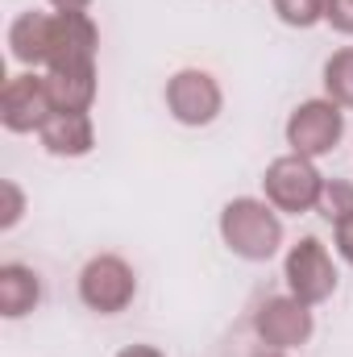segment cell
Returning <instances> with one entry per match:
<instances>
[{
    "label": "cell",
    "instance_id": "6da1fadb",
    "mask_svg": "<svg viewBox=\"0 0 353 357\" xmlns=\"http://www.w3.org/2000/svg\"><path fill=\"white\" fill-rule=\"evenodd\" d=\"M220 241L241 262H270L278 254V245H283L278 208H270L266 199H254V195L229 199L220 208Z\"/></svg>",
    "mask_w": 353,
    "mask_h": 357
},
{
    "label": "cell",
    "instance_id": "7a4b0ae2",
    "mask_svg": "<svg viewBox=\"0 0 353 357\" xmlns=\"http://www.w3.org/2000/svg\"><path fill=\"white\" fill-rule=\"evenodd\" d=\"M262 191L266 204L287 212V216H303V212H316L320 204V191H324V175L316 171L312 158L303 154H283L266 167L262 175Z\"/></svg>",
    "mask_w": 353,
    "mask_h": 357
},
{
    "label": "cell",
    "instance_id": "3957f363",
    "mask_svg": "<svg viewBox=\"0 0 353 357\" xmlns=\"http://www.w3.org/2000/svg\"><path fill=\"white\" fill-rule=\"evenodd\" d=\"M341 137H345V108L333 104L329 96L303 100L287 116V146H291V154H303L312 162L324 158V154H333Z\"/></svg>",
    "mask_w": 353,
    "mask_h": 357
},
{
    "label": "cell",
    "instance_id": "277c9868",
    "mask_svg": "<svg viewBox=\"0 0 353 357\" xmlns=\"http://www.w3.org/2000/svg\"><path fill=\"white\" fill-rule=\"evenodd\" d=\"M283 278H287V291H291L299 303H308V307H316V303L333 299V291H337V266H333V258H329L324 241H320V237H312V233H308V237H299V241L287 250Z\"/></svg>",
    "mask_w": 353,
    "mask_h": 357
},
{
    "label": "cell",
    "instance_id": "5b68a950",
    "mask_svg": "<svg viewBox=\"0 0 353 357\" xmlns=\"http://www.w3.org/2000/svg\"><path fill=\"white\" fill-rule=\"evenodd\" d=\"M133 295H137V274L117 254H96L88 266L80 270V299H84L88 312L117 316L133 303Z\"/></svg>",
    "mask_w": 353,
    "mask_h": 357
},
{
    "label": "cell",
    "instance_id": "8992f818",
    "mask_svg": "<svg viewBox=\"0 0 353 357\" xmlns=\"http://www.w3.org/2000/svg\"><path fill=\"white\" fill-rule=\"evenodd\" d=\"M220 104H225V91H220L212 71L183 67V71H175L167 79V112L175 116L179 125H187V129L212 125L220 116Z\"/></svg>",
    "mask_w": 353,
    "mask_h": 357
},
{
    "label": "cell",
    "instance_id": "52a82bcc",
    "mask_svg": "<svg viewBox=\"0 0 353 357\" xmlns=\"http://www.w3.org/2000/svg\"><path fill=\"white\" fill-rule=\"evenodd\" d=\"M316 320H312V307L299 303L295 295H270L262 307L254 312V333L266 349L274 354H287V349H299L308 345Z\"/></svg>",
    "mask_w": 353,
    "mask_h": 357
},
{
    "label": "cell",
    "instance_id": "ba28073f",
    "mask_svg": "<svg viewBox=\"0 0 353 357\" xmlns=\"http://www.w3.org/2000/svg\"><path fill=\"white\" fill-rule=\"evenodd\" d=\"M54 112V100L46 88V75L38 71H25V75H13L4 91H0V121L8 133H38Z\"/></svg>",
    "mask_w": 353,
    "mask_h": 357
},
{
    "label": "cell",
    "instance_id": "9c48e42d",
    "mask_svg": "<svg viewBox=\"0 0 353 357\" xmlns=\"http://www.w3.org/2000/svg\"><path fill=\"white\" fill-rule=\"evenodd\" d=\"M100 29L88 13H54V50L46 71H96Z\"/></svg>",
    "mask_w": 353,
    "mask_h": 357
},
{
    "label": "cell",
    "instance_id": "30bf717a",
    "mask_svg": "<svg viewBox=\"0 0 353 357\" xmlns=\"http://www.w3.org/2000/svg\"><path fill=\"white\" fill-rule=\"evenodd\" d=\"M8 50L29 71L46 67L50 50H54V13H21L8 25Z\"/></svg>",
    "mask_w": 353,
    "mask_h": 357
},
{
    "label": "cell",
    "instance_id": "8fae6325",
    "mask_svg": "<svg viewBox=\"0 0 353 357\" xmlns=\"http://www.w3.org/2000/svg\"><path fill=\"white\" fill-rule=\"evenodd\" d=\"M38 142L54 158H84L96 146V125L88 112H50V121L38 129Z\"/></svg>",
    "mask_w": 353,
    "mask_h": 357
},
{
    "label": "cell",
    "instance_id": "7c38bea8",
    "mask_svg": "<svg viewBox=\"0 0 353 357\" xmlns=\"http://www.w3.org/2000/svg\"><path fill=\"white\" fill-rule=\"evenodd\" d=\"M38 299H42V282H38L33 270L21 266V262L0 266V312L8 320H21L25 312H33Z\"/></svg>",
    "mask_w": 353,
    "mask_h": 357
},
{
    "label": "cell",
    "instance_id": "4fadbf2b",
    "mask_svg": "<svg viewBox=\"0 0 353 357\" xmlns=\"http://www.w3.org/2000/svg\"><path fill=\"white\" fill-rule=\"evenodd\" d=\"M54 112H88L96 104V71H46Z\"/></svg>",
    "mask_w": 353,
    "mask_h": 357
},
{
    "label": "cell",
    "instance_id": "5bb4252c",
    "mask_svg": "<svg viewBox=\"0 0 353 357\" xmlns=\"http://www.w3.org/2000/svg\"><path fill=\"white\" fill-rule=\"evenodd\" d=\"M324 96L341 108H353V46L337 50L324 63Z\"/></svg>",
    "mask_w": 353,
    "mask_h": 357
},
{
    "label": "cell",
    "instance_id": "9a60e30c",
    "mask_svg": "<svg viewBox=\"0 0 353 357\" xmlns=\"http://www.w3.org/2000/svg\"><path fill=\"white\" fill-rule=\"evenodd\" d=\"M316 212H320L333 229H337L345 216H353V183H345V178H324V191H320Z\"/></svg>",
    "mask_w": 353,
    "mask_h": 357
},
{
    "label": "cell",
    "instance_id": "2e32d148",
    "mask_svg": "<svg viewBox=\"0 0 353 357\" xmlns=\"http://www.w3.org/2000/svg\"><path fill=\"white\" fill-rule=\"evenodd\" d=\"M274 13L291 29H312L324 21V0H274Z\"/></svg>",
    "mask_w": 353,
    "mask_h": 357
},
{
    "label": "cell",
    "instance_id": "e0dca14e",
    "mask_svg": "<svg viewBox=\"0 0 353 357\" xmlns=\"http://www.w3.org/2000/svg\"><path fill=\"white\" fill-rule=\"evenodd\" d=\"M0 195H4V208H0V229L8 233V229L21 220V212H25V195H21V187H17L13 178H4V183H0Z\"/></svg>",
    "mask_w": 353,
    "mask_h": 357
},
{
    "label": "cell",
    "instance_id": "ac0fdd59",
    "mask_svg": "<svg viewBox=\"0 0 353 357\" xmlns=\"http://www.w3.org/2000/svg\"><path fill=\"white\" fill-rule=\"evenodd\" d=\"M324 21H329L337 33L353 38V0H324Z\"/></svg>",
    "mask_w": 353,
    "mask_h": 357
},
{
    "label": "cell",
    "instance_id": "d6986e66",
    "mask_svg": "<svg viewBox=\"0 0 353 357\" xmlns=\"http://www.w3.org/2000/svg\"><path fill=\"white\" fill-rule=\"evenodd\" d=\"M337 254L353 266V216H345V220L337 225Z\"/></svg>",
    "mask_w": 353,
    "mask_h": 357
},
{
    "label": "cell",
    "instance_id": "ffe728a7",
    "mask_svg": "<svg viewBox=\"0 0 353 357\" xmlns=\"http://www.w3.org/2000/svg\"><path fill=\"white\" fill-rule=\"evenodd\" d=\"M117 357H167L163 349H154V345H125Z\"/></svg>",
    "mask_w": 353,
    "mask_h": 357
},
{
    "label": "cell",
    "instance_id": "44dd1931",
    "mask_svg": "<svg viewBox=\"0 0 353 357\" xmlns=\"http://www.w3.org/2000/svg\"><path fill=\"white\" fill-rule=\"evenodd\" d=\"M91 0H50V8L54 13H88Z\"/></svg>",
    "mask_w": 353,
    "mask_h": 357
},
{
    "label": "cell",
    "instance_id": "7402d4cb",
    "mask_svg": "<svg viewBox=\"0 0 353 357\" xmlns=\"http://www.w3.org/2000/svg\"><path fill=\"white\" fill-rule=\"evenodd\" d=\"M262 357H287V354H274V349H270V354H262Z\"/></svg>",
    "mask_w": 353,
    "mask_h": 357
}]
</instances>
